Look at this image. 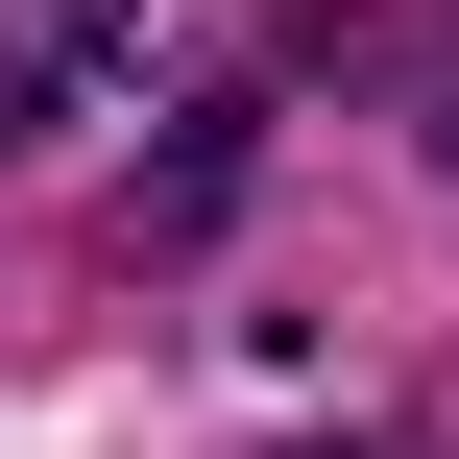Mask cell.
<instances>
[{
	"instance_id": "obj_1",
	"label": "cell",
	"mask_w": 459,
	"mask_h": 459,
	"mask_svg": "<svg viewBox=\"0 0 459 459\" xmlns=\"http://www.w3.org/2000/svg\"><path fill=\"white\" fill-rule=\"evenodd\" d=\"M73 73H97V0H0V145H24Z\"/></svg>"
}]
</instances>
